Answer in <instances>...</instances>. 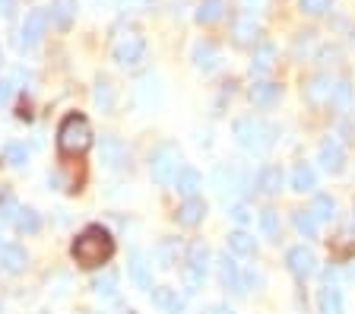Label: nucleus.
<instances>
[{"label": "nucleus", "mask_w": 355, "mask_h": 314, "mask_svg": "<svg viewBox=\"0 0 355 314\" xmlns=\"http://www.w3.org/2000/svg\"><path fill=\"white\" fill-rule=\"evenodd\" d=\"M178 257H181V241L178 238H162L159 245H155V261H159V267L162 270L175 267Z\"/></svg>", "instance_id": "obj_23"}, {"label": "nucleus", "mask_w": 355, "mask_h": 314, "mask_svg": "<svg viewBox=\"0 0 355 314\" xmlns=\"http://www.w3.org/2000/svg\"><path fill=\"white\" fill-rule=\"evenodd\" d=\"M0 60H3V51H0Z\"/></svg>", "instance_id": "obj_49"}, {"label": "nucleus", "mask_w": 355, "mask_h": 314, "mask_svg": "<svg viewBox=\"0 0 355 314\" xmlns=\"http://www.w3.org/2000/svg\"><path fill=\"white\" fill-rule=\"evenodd\" d=\"M330 102L336 105V108H349V102H352V82H349V80H336V82H333Z\"/></svg>", "instance_id": "obj_36"}, {"label": "nucleus", "mask_w": 355, "mask_h": 314, "mask_svg": "<svg viewBox=\"0 0 355 314\" xmlns=\"http://www.w3.org/2000/svg\"><path fill=\"white\" fill-rule=\"evenodd\" d=\"M3 197H7V194H3V187H0V203H3Z\"/></svg>", "instance_id": "obj_47"}, {"label": "nucleus", "mask_w": 355, "mask_h": 314, "mask_svg": "<svg viewBox=\"0 0 355 314\" xmlns=\"http://www.w3.org/2000/svg\"><path fill=\"white\" fill-rule=\"evenodd\" d=\"M70 254H73V261L80 263V267L96 270L114 257V238H111V232L102 229V225H89V229H83L73 238Z\"/></svg>", "instance_id": "obj_1"}, {"label": "nucleus", "mask_w": 355, "mask_h": 314, "mask_svg": "<svg viewBox=\"0 0 355 314\" xmlns=\"http://www.w3.org/2000/svg\"><path fill=\"white\" fill-rule=\"evenodd\" d=\"M333 0H298V10L308 16H324L327 10H330Z\"/></svg>", "instance_id": "obj_38"}, {"label": "nucleus", "mask_w": 355, "mask_h": 314, "mask_svg": "<svg viewBox=\"0 0 355 314\" xmlns=\"http://www.w3.org/2000/svg\"><path fill=\"white\" fill-rule=\"evenodd\" d=\"M92 146V128L83 114H67L58 128V150L64 156H83Z\"/></svg>", "instance_id": "obj_3"}, {"label": "nucleus", "mask_w": 355, "mask_h": 314, "mask_svg": "<svg viewBox=\"0 0 355 314\" xmlns=\"http://www.w3.org/2000/svg\"><path fill=\"white\" fill-rule=\"evenodd\" d=\"M213 314H235L232 308H225V305H219V308H213Z\"/></svg>", "instance_id": "obj_45"}, {"label": "nucleus", "mask_w": 355, "mask_h": 314, "mask_svg": "<svg viewBox=\"0 0 355 314\" xmlns=\"http://www.w3.org/2000/svg\"><path fill=\"white\" fill-rule=\"evenodd\" d=\"M282 181H286V175H282L279 165H263V168L257 172V187L263 191V194H279Z\"/></svg>", "instance_id": "obj_22"}, {"label": "nucleus", "mask_w": 355, "mask_h": 314, "mask_svg": "<svg viewBox=\"0 0 355 314\" xmlns=\"http://www.w3.org/2000/svg\"><path fill=\"white\" fill-rule=\"evenodd\" d=\"M44 29H48V10H32V13L26 16V23H22L19 38H16L19 51H26V48L35 45L38 38L44 35Z\"/></svg>", "instance_id": "obj_6"}, {"label": "nucleus", "mask_w": 355, "mask_h": 314, "mask_svg": "<svg viewBox=\"0 0 355 314\" xmlns=\"http://www.w3.org/2000/svg\"><path fill=\"white\" fill-rule=\"evenodd\" d=\"M114 286H118V279L111 277V273L92 279V292H96V295H105V299H111V295H114Z\"/></svg>", "instance_id": "obj_37"}, {"label": "nucleus", "mask_w": 355, "mask_h": 314, "mask_svg": "<svg viewBox=\"0 0 355 314\" xmlns=\"http://www.w3.org/2000/svg\"><path fill=\"white\" fill-rule=\"evenodd\" d=\"M311 216L318 219V223H333L336 219V200L330 194H318L314 203H311Z\"/></svg>", "instance_id": "obj_29"}, {"label": "nucleus", "mask_w": 355, "mask_h": 314, "mask_svg": "<svg viewBox=\"0 0 355 314\" xmlns=\"http://www.w3.org/2000/svg\"><path fill=\"white\" fill-rule=\"evenodd\" d=\"M251 102L257 105V108H270V105H276V98H279V82L273 80H260L251 86Z\"/></svg>", "instance_id": "obj_18"}, {"label": "nucleus", "mask_w": 355, "mask_h": 314, "mask_svg": "<svg viewBox=\"0 0 355 314\" xmlns=\"http://www.w3.org/2000/svg\"><path fill=\"white\" fill-rule=\"evenodd\" d=\"M76 0H54L51 3V13H48V19H51L58 29H70L76 19Z\"/></svg>", "instance_id": "obj_19"}, {"label": "nucleus", "mask_w": 355, "mask_h": 314, "mask_svg": "<svg viewBox=\"0 0 355 314\" xmlns=\"http://www.w3.org/2000/svg\"><path fill=\"white\" fill-rule=\"evenodd\" d=\"M244 3H248V7H260V3H263V0H244Z\"/></svg>", "instance_id": "obj_46"}, {"label": "nucleus", "mask_w": 355, "mask_h": 314, "mask_svg": "<svg viewBox=\"0 0 355 314\" xmlns=\"http://www.w3.org/2000/svg\"><path fill=\"white\" fill-rule=\"evenodd\" d=\"M257 35H260V26L251 13H238L235 19H232V42H235V45H241V48L254 45Z\"/></svg>", "instance_id": "obj_9"}, {"label": "nucleus", "mask_w": 355, "mask_h": 314, "mask_svg": "<svg viewBox=\"0 0 355 314\" xmlns=\"http://www.w3.org/2000/svg\"><path fill=\"white\" fill-rule=\"evenodd\" d=\"M26 263H29V257H26V251H22L19 245L0 247V270H7V273H22Z\"/></svg>", "instance_id": "obj_20"}, {"label": "nucleus", "mask_w": 355, "mask_h": 314, "mask_svg": "<svg viewBox=\"0 0 355 314\" xmlns=\"http://www.w3.org/2000/svg\"><path fill=\"white\" fill-rule=\"evenodd\" d=\"M292 225H295V232L304 235V238H314V235H318V219L311 216V209H295V213H292Z\"/></svg>", "instance_id": "obj_31"}, {"label": "nucleus", "mask_w": 355, "mask_h": 314, "mask_svg": "<svg viewBox=\"0 0 355 314\" xmlns=\"http://www.w3.org/2000/svg\"><path fill=\"white\" fill-rule=\"evenodd\" d=\"M121 7L124 10H143V7H149V0H121Z\"/></svg>", "instance_id": "obj_44"}, {"label": "nucleus", "mask_w": 355, "mask_h": 314, "mask_svg": "<svg viewBox=\"0 0 355 314\" xmlns=\"http://www.w3.org/2000/svg\"><path fill=\"white\" fill-rule=\"evenodd\" d=\"M98 156H102V165L105 168H121V165L127 162V150L124 143L118 140V137H102V150H98Z\"/></svg>", "instance_id": "obj_14"}, {"label": "nucleus", "mask_w": 355, "mask_h": 314, "mask_svg": "<svg viewBox=\"0 0 355 314\" xmlns=\"http://www.w3.org/2000/svg\"><path fill=\"white\" fill-rule=\"evenodd\" d=\"M203 216H207V200H200V197H187V200L178 207V213H175L178 225H184V229L200 225L203 223Z\"/></svg>", "instance_id": "obj_10"}, {"label": "nucleus", "mask_w": 355, "mask_h": 314, "mask_svg": "<svg viewBox=\"0 0 355 314\" xmlns=\"http://www.w3.org/2000/svg\"><path fill=\"white\" fill-rule=\"evenodd\" d=\"M260 232L270 241H279V213H276L273 207L260 209Z\"/></svg>", "instance_id": "obj_33"}, {"label": "nucleus", "mask_w": 355, "mask_h": 314, "mask_svg": "<svg viewBox=\"0 0 355 314\" xmlns=\"http://www.w3.org/2000/svg\"><path fill=\"white\" fill-rule=\"evenodd\" d=\"M153 305L162 308V314H184V299L178 295V289H168V286L153 289Z\"/></svg>", "instance_id": "obj_15"}, {"label": "nucleus", "mask_w": 355, "mask_h": 314, "mask_svg": "<svg viewBox=\"0 0 355 314\" xmlns=\"http://www.w3.org/2000/svg\"><path fill=\"white\" fill-rule=\"evenodd\" d=\"M232 134H235L238 146L248 150V152H266L276 143V128L273 124H266L263 118H254V114L238 118L235 128H232Z\"/></svg>", "instance_id": "obj_2"}, {"label": "nucleus", "mask_w": 355, "mask_h": 314, "mask_svg": "<svg viewBox=\"0 0 355 314\" xmlns=\"http://www.w3.org/2000/svg\"><path fill=\"white\" fill-rule=\"evenodd\" d=\"M10 98H13V82H10V80H0V108H3Z\"/></svg>", "instance_id": "obj_41"}, {"label": "nucleus", "mask_w": 355, "mask_h": 314, "mask_svg": "<svg viewBox=\"0 0 355 314\" xmlns=\"http://www.w3.org/2000/svg\"><path fill=\"white\" fill-rule=\"evenodd\" d=\"M178 172H181V152H178L175 143H162V146L149 156V178H153L155 184H171Z\"/></svg>", "instance_id": "obj_4"}, {"label": "nucleus", "mask_w": 355, "mask_h": 314, "mask_svg": "<svg viewBox=\"0 0 355 314\" xmlns=\"http://www.w3.org/2000/svg\"><path fill=\"white\" fill-rule=\"evenodd\" d=\"M229 251L238 257H254L257 254V241H254V235H248L244 229H238V232L229 235Z\"/></svg>", "instance_id": "obj_26"}, {"label": "nucleus", "mask_w": 355, "mask_h": 314, "mask_svg": "<svg viewBox=\"0 0 355 314\" xmlns=\"http://www.w3.org/2000/svg\"><path fill=\"white\" fill-rule=\"evenodd\" d=\"M3 162H7L10 168H22V165L29 162V150H26L22 143H7V146H3Z\"/></svg>", "instance_id": "obj_35"}, {"label": "nucleus", "mask_w": 355, "mask_h": 314, "mask_svg": "<svg viewBox=\"0 0 355 314\" xmlns=\"http://www.w3.org/2000/svg\"><path fill=\"white\" fill-rule=\"evenodd\" d=\"M229 216L235 219L238 225H244L248 219H251V207H248V203H232V207H229Z\"/></svg>", "instance_id": "obj_40"}, {"label": "nucleus", "mask_w": 355, "mask_h": 314, "mask_svg": "<svg viewBox=\"0 0 355 314\" xmlns=\"http://www.w3.org/2000/svg\"><path fill=\"white\" fill-rule=\"evenodd\" d=\"M209 247L203 245V241H193L191 247H187V267L197 270V273H203L207 277V270H209Z\"/></svg>", "instance_id": "obj_27"}, {"label": "nucleus", "mask_w": 355, "mask_h": 314, "mask_svg": "<svg viewBox=\"0 0 355 314\" xmlns=\"http://www.w3.org/2000/svg\"><path fill=\"white\" fill-rule=\"evenodd\" d=\"M273 58H276V48L270 45V42H260L257 48H254V60H251V73H266V70L273 67Z\"/></svg>", "instance_id": "obj_28"}, {"label": "nucleus", "mask_w": 355, "mask_h": 314, "mask_svg": "<svg viewBox=\"0 0 355 314\" xmlns=\"http://www.w3.org/2000/svg\"><path fill=\"white\" fill-rule=\"evenodd\" d=\"M213 181H216V191H219L222 200L235 197L238 191L244 187V178H241V172H238V168H216Z\"/></svg>", "instance_id": "obj_12"}, {"label": "nucleus", "mask_w": 355, "mask_h": 314, "mask_svg": "<svg viewBox=\"0 0 355 314\" xmlns=\"http://www.w3.org/2000/svg\"><path fill=\"white\" fill-rule=\"evenodd\" d=\"M143 54H146V42L137 29H127L121 32L114 42H111V58L118 60L121 67H133V64H140Z\"/></svg>", "instance_id": "obj_5"}, {"label": "nucleus", "mask_w": 355, "mask_h": 314, "mask_svg": "<svg viewBox=\"0 0 355 314\" xmlns=\"http://www.w3.org/2000/svg\"><path fill=\"white\" fill-rule=\"evenodd\" d=\"M16 232H22V235H35L38 229H42V219H38V213L35 209H19V213H16Z\"/></svg>", "instance_id": "obj_32"}, {"label": "nucleus", "mask_w": 355, "mask_h": 314, "mask_svg": "<svg viewBox=\"0 0 355 314\" xmlns=\"http://www.w3.org/2000/svg\"><path fill=\"white\" fill-rule=\"evenodd\" d=\"M286 267L292 270V277L298 279H308L314 270H318V257H314V251L304 245L298 247H288V254H286Z\"/></svg>", "instance_id": "obj_7"}, {"label": "nucleus", "mask_w": 355, "mask_h": 314, "mask_svg": "<svg viewBox=\"0 0 355 314\" xmlns=\"http://www.w3.org/2000/svg\"><path fill=\"white\" fill-rule=\"evenodd\" d=\"M130 279L140 289H146V292H153L155 286H153V270H149V263H146V257H143V251H130Z\"/></svg>", "instance_id": "obj_16"}, {"label": "nucleus", "mask_w": 355, "mask_h": 314, "mask_svg": "<svg viewBox=\"0 0 355 314\" xmlns=\"http://www.w3.org/2000/svg\"><path fill=\"white\" fill-rule=\"evenodd\" d=\"M333 96V80L327 73H318V76H311L308 82H304V98H308L311 105H324L330 102Z\"/></svg>", "instance_id": "obj_13"}, {"label": "nucleus", "mask_w": 355, "mask_h": 314, "mask_svg": "<svg viewBox=\"0 0 355 314\" xmlns=\"http://www.w3.org/2000/svg\"><path fill=\"white\" fill-rule=\"evenodd\" d=\"M203 283H207V277H203V273L184 267V289H187V295H197V292L203 289Z\"/></svg>", "instance_id": "obj_39"}, {"label": "nucleus", "mask_w": 355, "mask_h": 314, "mask_svg": "<svg viewBox=\"0 0 355 314\" xmlns=\"http://www.w3.org/2000/svg\"><path fill=\"white\" fill-rule=\"evenodd\" d=\"M191 58H193V67L203 70V73H209V70L219 64V51H216L209 42H197V45H193V54H191Z\"/></svg>", "instance_id": "obj_24"}, {"label": "nucleus", "mask_w": 355, "mask_h": 314, "mask_svg": "<svg viewBox=\"0 0 355 314\" xmlns=\"http://www.w3.org/2000/svg\"><path fill=\"white\" fill-rule=\"evenodd\" d=\"M96 105L102 112H111V108H114V86H111V80H105V76L96 80Z\"/></svg>", "instance_id": "obj_34"}, {"label": "nucleus", "mask_w": 355, "mask_h": 314, "mask_svg": "<svg viewBox=\"0 0 355 314\" xmlns=\"http://www.w3.org/2000/svg\"><path fill=\"white\" fill-rule=\"evenodd\" d=\"M311 42H314V32H302V38L295 42V54H302V48H311Z\"/></svg>", "instance_id": "obj_42"}, {"label": "nucleus", "mask_w": 355, "mask_h": 314, "mask_svg": "<svg viewBox=\"0 0 355 314\" xmlns=\"http://www.w3.org/2000/svg\"><path fill=\"white\" fill-rule=\"evenodd\" d=\"M219 279H222V286L229 292H235V295H244V277H241V270H238V263L232 261L229 254H222L219 257Z\"/></svg>", "instance_id": "obj_11"}, {"label": "nucleus", "mask_w": 355, "mask_h": 314, "mask_svg": "<svg viewBox=\"0 0 355 314\" xmlns=\"http://www.w3.org/2000/svg\"><path fill=\"white\" fill-rule=\"evenodd\" d=\"M222 13H225V3H222V0H203L193 16H197V23L209 26V23H219Z\"/></svg>", "instance_id": "obj_30"}, {"label": "nucleus", "mask_w": 355, "mask_h": 314, "mask_svg": "<svg viewBox=\"0 0 355 314\" xmlns=\"http://www.w3.org/2000/svg\"><path fill=\"white\" fill-rule=\"evenodd\" d=\"M318 308L320 314H343V292L336 286H324L318 292Z\"/></svg>", "instance_id": "obj_25"}, {"label": "nucleus", "mask_w": 355, "mask_h": 314, "mask_svg": "<svg viewBox=\"0 0 355 314\" xmlns=\"http://www.w3.org/2000/svg\"><path fill=\"white\" fill-rule=\"evenodd\" d=\"M314 187H318V172H314L308 162H298L295 168H292V191H298V194H311Z\"/></svg>", "instance_id": "obj_21"}, {"label": "nucleus", "mask_w": 355, "mask_h": 314, "mask_svg": "<svg viewBox=\"0 0 355 314\" xmlns=\"http://www.w3.org/2000/svg\"><path fill=\"white\" fill-rule=\"evenodd\" d=\"M13 10H16V0H0V16H3V19H10Z\"/></svg>", "instance_id": "obj_43"}, {"label": "nucleus", "mask_w": 355, "mask_h": 314, "mask_svg": "<svg viewBox=\"0 0 355 314\" xmlns=\"http://www.w3.org/2000/svg\"><path fill=\"white\" fill-rule=\"evenodd\" d=\"M352 216H355V207H352Z\"/></svg>", "instance_id": "obj_50"}, {"label": "nucleus", "mask_w": 355, "mask_h": 314, "mask_svg": "<svg viewBox=\"0 0 355 314\" xmlns=\"http://www.w3.org/2000/svg\"><path fill=\"white\" fill-rule=\"evenodd\" d=\"M318 162L327 175H340L343 168H346V152H343V146L333 140V137H327L318 150Z\"/></svg>", "instance_id": "obj_8"}, {"label": "nucleus", "mask_w": 355, "mask_h": 314, "mask_svg": "<svg viewBox=\"0 0 355 314\" xmlns=\"http://www.w3.org/2000/svg\"><path fill=\"white\" fill-rule=\"evenodd\" d=\"M171 184H175V191L187 200V197H197V191L203 187V178H200L197 168H187V165H184V168L175 175V181H171Z\"/></svg>", "instance_id": "obj_17"}, {"label": "nucleus", "mask_w": 355, "mask_h": 314, "mask_svg": "<svg viewBox=\"0 0 355 314\" xmlns=\"http://www.w3.org/2000/svg\"><path fill=\"white\" fill-rule=\"evenodd\" d=\"M352 45H355V29H352Z\"/></svg>", "instance_id": "obj_48"}]
</instances>
